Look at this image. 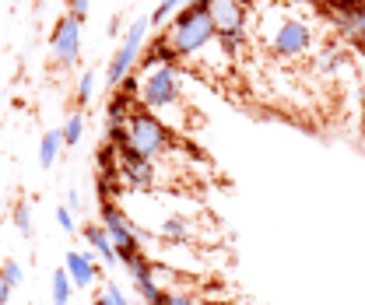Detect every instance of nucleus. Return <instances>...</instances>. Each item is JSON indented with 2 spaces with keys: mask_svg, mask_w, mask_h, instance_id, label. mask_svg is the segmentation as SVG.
Listing matches in <instances>:
<instances>
[{
  "mask_svg": "<svg viewBox=\"0 0 365 305\" xmlns=\"http://www.w3.org/2000/svg\"><path fill=\"white\" fill-rule=\"evenodd\" d=\"M162 39L173 46V53L182 60H200V53L211 43H218L215 21H211V0H193L186 11H180L165 29Z\"/></svg>",
  "mask_w": 365,
  "mask_h": 305,
  "instance_id": "f257e3e1",
  "label": "nucleus"
},
{
  "mask_svg": "<svg viewBox=\"0 0 365 305\" xmlns=\"http://www.w3.org/2000/svg\"><path fill=\"white\" fill-rule=\"evenodd\" d=\"M260 21H271V32H260V36L277 60L295 63V60H306L313 53V25L302 14H288V11L271 7Z\"/></svg>",
  "mask_w": 365,
  "mask_h": 305,
  "instance_id": "f03ea898",
  "label": "nucleus"
},
{
  "mask_svg": "<svg viewBox=\"0 0 365 305\" xmlns=\"http://www.w3.org/2000/svg\"><path fill=\"white\" fill-rule=\"evenodd\" d=\"M140 109L169 120V109L182 105V74L180 67H151L140 74V91H137Z\"/></svg>",
  "mask_w": 365,
  "mask_h": 305,
  "instance_id": "7ed1b4c3",
  "label": "nucleus"
},
{
  "mask_svg": "<svg viewBox=\"0 0 365 305\" xmlns=\"http://www.w3.org/2000/svg\"><path fill=\"white\" fill-rule=\"evenodd\" d=\"M176 144V130L162 120V116H155V113H148V109H137L134 116L127 120V148H134L137 155H144V158H162L169 148Z\"/></svg>",
  "mask_w": 365,
  "mask_h": 305,
  "instance_id": "20e7f679",
  "label": "nucleus"
},
{
  "mask_svg": "<svg viewBox=\"0 0 365 305\" xmlns=\"http://www.w3.org/2000/svg\"><path fill=\"white\" fill-rule=\"evenodd\" d=\"M148 29H151V18H137V21H130L123 43L116 46V53L109 56L106 85L113 88V91H116V88L123 85L137 67H140V56H144V49H148Z\"/></svg>",
  "mask_w": 365,
  "mask_h": 305,
  "instance_id": "39448f33",
  "label": "nucleus"
},
{
  "mask_svg": "<svg viewBox=\"0 0 365 305\" xmlns=\"http://www.w3.org/2000/svg\"><path fill=\"white\" fill-rule=\"evenodd\" d=\"M211 21L225 56H239L250 32V0H211Z\"/></svg>",
  "mask_w": 365,
  "mask_h": 305,
  "instance_id": "423d86ee",
  "label": "nucleus"
},
{
  "mask_svg": "<svg viewBox=\"0 0 365 305\" xmlns=\"http://www.w3.org/2000/svg\"><path fill=\"white\" fill-rule=\"evenodd\" d=\"M49 56L56 67H74L78 56H81V18L74 14H63L56 25H53V36H49Z\"/></svg>",
  "mask_w": 365,
  "mask_h": 305,
  "instance_id": "0eeeda50",
  "label": "nucleus"
},
{
  "mask_svg": "<svg viewBox=\"0 0 365 305\" xmlns=\"http://www.w3.org/2000/svg\"><path fill=\"white\" fill-rule=\"evenodd\" d=\"M120 179L134 190H148L155 182V162L137 155L134 148H120Z\"/></svg>",
  "mask_w": 365,
  "mask_h": 305,
  "instance_id": "6e6552de",
  "label": "nucleus"
},
{
  "mask_svg": "<svg viewBox=\"0 0 365 305\" xmlns=\"http://www.w3.org/2000/svg\"><path fill=\"white\" fill-rule=\"evenodd\" d=\"M63 270L71 274L74 288H91V284H95V277H102V274H98V260H95V253H91V249H67V257H63ZM102 281H109V277H102Z\"/></svg>",
  "mask_w": 365,
  "mask_h": 305,
  "instance_id": "1a4fd4ad",
  "label": "nucleus"
},
{
  "mask_svg": "<svg viewBox=\"0 0 365 305\" xmlns=\"http://www.w3.org/2000/svg\"><path fill=\"white\" fill-rule=\"evenodd\" d=\"M81 235H85V242H88V249L98 257V260L106 263V267H113V263H120L116 257V242H113V235L102 228V221H88L85 228H81Z\"/></svg>",
  "mask_w": 365,
  "mask_h": 305,
  "instance_id": "9d476101",
  "label": "nucleus"
},
{
  "mask_svg": "<svg viewBox=\"0 0 365 305\" xmlns=\"http://www.w3.org/2000/svg\"><path fill=\"white\" fill-rule=\"evenodd\" d=\"M137 109H140L137 95L116 88V91L109 95V102H106V127H127V120L134 116Z\"/></svg>",
  "mask_w": 365,
  "mask_h": 305,
  "instance_id": "9b49d317",
  "label": "nucleus"
},
{
  "mask_svg": "<svg viewBox=\"0 0 365 305\" xmlns=\"http://www.w3.org/2000/svg\"><path fill=\"white\" fill-rule=\"evenodd\" d=\"M71 295H74L71 274H67L63 267L53 270V274H49V299H53V305H71Z\"/></svg>",
  "mask_w": 365,
  "mask_h": 305,
  "instance_id": "f8f14e48",
  "label": "nucleus"
},
{
  "mask_svg": "<svg viewBox=\"0 0 365 305\" xmlns=\"http://www.w3.org/2000/svg\"><path fill=\"white\" fill-rule=\"evenodd\" d=\"M60 151H63V137H60V130H46L43 140H39V165H43V169H53L56 158H60Z\"/></svg>",
  "mask_w": 365,
  "mask_h": 305,
  "instance_id": "ddd939ff",
  "label": "nucleus"
},
{
  "mask_svg": "<svg viewBox=\"0 0 365 305\" xmlns=\"http://www.w3.org/2000/svg\"><path fill=\"white\" fill-rule=\"evenodd\" d=\"M313 63H317L319 74H334V71H341V67L348 63V53H344L341 46H323Z\"/></svg>",
  "mask_w": 365,
  "mask_h": 305,
  "instance_id": "4468645a",
  "label": "nucleus"
},
{
  "mask_svg": "<svg viewBox=\"0 0 365 305\" xmlns=\"http://www.w3.org/2000/svg\"><path fill=\"white\" fill-rule=\"evenodd\" d=\"M60 137H63V148H78V144H81V137H85V113H81V109H74V113L63 120Z\"/></svg>",
  "mask_w": 365,
  "mask_h": 305,
  "instance_id": "2eb2a0df",
  "label": "nucleus"
},
{
  "mask_svg": "<svg viewBox=\"0 0 365 305\" xmlns=\"http://www.w3.org/2000/svg\"><path fill=\"white\" fill-rule=\"evenodd\" d=\"M98 67H88L81 78H78V88H74V98H78V105H91L95 102V91H98Z\"/></svg>",
  "mask_w": 365,
  "mask_h": 305,
  "instance_id": "dca6fc26",
  "label": "nucleus"
},
{
  "mask_svg": "<svg viewBox=\"0 0 365 305\" xmlns=\"http://www.w3.org/2000/svg\"><path fill=\"white\" fill-rule=\"evenodd\" d=\"M190 4H193V0H158V7H155V14H151V25H162V29H165V25H169L180 11H186Z\"/></svg>",
  "mask_w": 365,
  "mask_h": 305,
  "instance_id": "f3484780",
  "label": "nucleus"
},
{
  "mask_svg": "<svg viewBox=\"0 0 365 305\" xmlns=\"http://www.w3.org/2000/svg\"><path fill=\"white\" fill-rule=\"evenodd\" d=\"M193 235V228H190V221L180 218V214H173V218L162 221V239H169V242H186Z\"/></svg>",
  "mask_w": 365,
  "mask_h": 305,
  "instance_id": "a211bd4d",
  "label": "nucleus"
},
{
  "mask_svg": "<svg viewBox=\"0 0 365 305\" xmlns=\"http://www.w3.org/2000/svg\"><path fill=\"white\" fill-rule=\"evenodd\" d=\"M21 281H25V270H21V263H18V260H4V263H0V284H7V288L14 291Z\"/></svg>",
  "mask_w": 365,
  "mask_h": 305,
  "instance_id": "6ab92c4d",
  "label": "nucleus"
},
{
  "mask_svg": "<svg viewBox=\"0 0 365 305\" xmlns=\"http://www.w3.org/2000/svg\"><path fill=\"white\" fill-rule=\"evenodd\" d=\"M14 228H18L21 239H32L36 235V228H32V207L29 204H18L14 207Z\"/></svg>",
  "mask_w": 365,
  "mask_h": 305,
  "instance_id": "aec40b11",
  "label": "nucleus"
},
{
  "mask_svg": "<svg viewBox=\"0 0 365 305\" xmlns=\"http://www.w3.org/2000/svg\"><path fill=\"white\" fill-rule=\"evenodd\" d=\"M102 295H106V302H109V305H130V302H127V291H123L116 281H106Z\"/></svg>",
  "mask_w": 365,
  "mask_h": 305,
  "instance_id": "412c9836",
  "label": "nucleus"
},
{
  "mask_svg": "<svg viewBox=\"0 0 365 305\" xmlns=\"http://www.w3.org/2000/svg\"><path fill=\"white\" fill-rule=\"evenodd\" d=\"M56 224H60V232H67V235H74L78 232V221L71 214V207L63 204V207H56Z\"/></svg>",
  "mask_w": 365,
  "mask_h": 305,
  "instance_id": "4be33fe9",
  "label": "nucleus"
},
{
  "mask_svg": "<svg viewBox=\"0 0 365 305\" xmlns=\"http://www.w3.org/2000/svg\"><path fill=\"white\" fill-rule=\"evenodd\" d=\"M106 144L127 148V127H106Z\"/></svg>",
  "mask_w": 365,
  "mask_h": 305,
  "instance_id": "5701e85b",
  "label": "nucleus"
},
{
  "mask_svg": "<svg viewBox=\"0 0 365 305\" xmlns=\"http://www.w3.org/2000/svg\"><path fill=\"white\" fill-rule=\"evenodd\" d=\"M88 4H91V0H67V14H74V18H81V21H85Z\"/></svg>",
  "mask_w": 365,
  "mask_h": 305,
  "instance_id": "b1692460",
  "label": "nucleus"
},
{
  "mask_svg": "<svg viewBox=\"0 0 365 305\" xmlns=\"http://www.w3.org/2000/svg\"><path fill=\"white\" fill-rule=\"evenodd\" d=\"M162 305H197V302H193L190 295H182V291H165Z\"/></svg>",
  "mask_w": 365,
  "mask_h": 305,
  "instance_id": "393cba45",
  "label": "nucleus"
},
{
  "mask_svg": "<svg viewBox=\"0 0 365 305\" xmlns=\"http://www.w3.org/2000/svg\"><path fill=\"white\" fill-rule=\"evenodd\" d=\"M67 207H71V211H78V207H81V197H78V193H74V190H71V193H67Z\"/></svg>",
  "mask_w": 365,
  "mask_h": 305,
  "instance_id": "a878e982",
  "label": "nucleus"
},
{
  "mask_svg": "<svg viewBox=\"0 0 365 305\" xmlns=\"http://www.w3.org/2000/svg\"><path fill=\"white\" fill-rule=\"evenodd\" d=\"M11 302V288L7 284H0V305H7Z\"/></svg>",
  "mask_w": 365,
  "mask_h": 305,
  "instance_id": "bb28decb",
  "label": "nucleus"
},
{
  "mask_svg": "<svg viewBox=\"0 0 365 305\" xmlns=\"http://www.w3.org/2000/svg\"><path fill=\"white\" fill-rule=\"evenodd\" d=\"M88 305H109V302H106V295H95V299H91Z\"/></svg>",
  "mask_w": 365,
  "mask_h": 305,
  "instance_id": "cd10ccee",
  "label": "nucleus"
},
{
  "mask_svg": "<svg viewBox=\"0 0 365 305\" xmlns=\"http://www.w3.org/2000/svg\"><path fill=\"white\" fill-rule=\"evenodd\" d=\"M362 133H365V102H362Z\"/></svg>",
  "mask_w": 365,
  "mask_h": 305,
  "instance_id": "c85d7f7f",
  "label": "nucleus"
},
{
  "mask_svg": "<svg viewBox=\"0 0 365 305\" xmlns=\"http://www.w3.org/2000/svg\"><path fill=\"white\" fill-rule=\"evenodd\" d=\"M323 4H337V0H323Z\"/></svg>",
  "mask_w": 365,
  "mask_h": 305,
  "instance_id": "c756f323",
  "label": "nucleus"
},
{
  "mask_svg": "<svg viewBox=\"0 0 365 305\" xmlns=\"http://www.w3.org/2000/svg\"><path fill=\"white\" fill-rule=\"evenodd\" d=\"M362 60H365V49H362Z\"/></svg>",
  "mask_w": 365,
  "mask_h": 305,
  "instance_id": "7c9ffc66",
  "label": "nucleus"
}]
</instances>
